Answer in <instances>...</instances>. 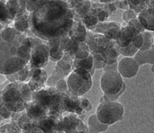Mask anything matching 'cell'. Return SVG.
<instances>
[{
	"instance_id": "obj_29",
	"label": "cell",
	"mask_w": 154,
	"mask_h": 133,
	"mask_svg": "<svg viewBox=\"0 0 154 133\" xmlns=\"http://www.w3.org/2000/svg\"><path fill=\"white\" fill-rule=\"evenodd\" d=\"M96 13L94 15L96 16L97 17L98 20H100V22H104V21L107 20V18L108 17V14L107 13V12L103 10L102 9H99V8H97L96 9Z\"/></svg>"
},
{
	"instance_id": "obj_32",
	"label": "cell",
	"mask_w": 154,
	"mask_h": 133,
	"mask_svg": "<svg viewBox=\"0 0 154 133\" xmlns=\"http://www.w3.org/2000/svg\"><path fill=\"white\" fill-rule=\"evenodd\" d=\"M79 101H80L81 107L83 109H86L87 111H90L92 108V105L90 104L87 98H79Z\"/></svg>"
},
{
	"instance_id": "obj_27",
	"label": "cell",
	"mask_w": 154,
	"mask_h": 133,
	"mask_svg": "<svg viewBox=\"0 0 154 133\" xmlns=\"http://www.w3.org/2000/svg\"><path fill=\"white\" fill-rule=\"evenodd\" d=\"M143 37V45L140 50H147L152 48L153 43V36L149 32H142Z\"/></svg>"
},
{
	"instance_id": "obj_16",
	"label": "cell",
	"mask_w": 154,
	"mask_h": 133,
	"mask_svg": "<svg viewBox=\"0 0 154 133\" xmlns=\"http://www.w3.org/2000/svg\"><path fill=\"white\" fill-rule=\"evenodd\" d=\"M49 46V58L52 62H58L64 56L65 52L60 46V38L48 41Z\"/></svg>"
},
{
	"instance_id": "obj_28",
	"label": "cell",
	"mask_w": 154,
	"mask_h": 133,
	"mask_svg": "<svg viewBox=\"0 0 154 133\" xmlns=\"http://www.w3.org/2000/svg\"><path fill=\"white\" fill-rule=\"evenodd\" d=\"M122 18L125 21L126 23L129 22L132 20L135 19L136 18V15H135V11L132 10H126L125 11V13H123V16H122Z\"/></svg>"
},
{
	"instance_id": "obj_21",
	"label": "cell",
	"mask_w": 154,
	"mask_h": 133,
	"mask_svg": "<svg viewBox=\"0 0 154 133\" xmlns=\"http://www.w3.org/2000/svg\"><path fill=\"white\" fill-rule=\"evenodd\" d=\"M72 67L73 69H83L93 73L92 70H94V57L90 54L87 58H81V59L74 58L72 60Z\"/></svg>"
},
{
	"instance_id": "obj_30",
	"label": "cell",
	"mask_w": 154,
	"mask_h": 133,
	"mask_svg": "<svg viewBox=\"0 0 154 133\" xmlns=\"http://www.w3.org/2000/svg\"><path fill=\"white\" fill-rule=\"evenodd\" d=\"M55 88L60 91V92H65L66 90H68V85H67V81L65 80L64 79H58L56 82V86Z\"/></svg>"
},
{
	"instance_id": "obj_31",
	"label": "cell",
	"mask_w": 154,
	"mask_h": 133,
	"mask_svg": "<svg viewBox=\"0 0 154 133\" xmlns=\"http://www.w3.org/2000/svg\"><path fill=\"white\" fill-rule=\"evenodd\" d=\"M149 0H128V2L130 7L135 9L139 6H143Z\"/></svg>"
},
{
	"instance_id": "obj_34",
	"label": "cell",
	"mask_w": 154,
	"mask_h": 133,
	"mask_svg": "<svg viewBox=\"0 0 154 133\" xmlns=\"http://www.w3.org/2000/svg\"><path fill=\"white\" fill-rule=\"evenodd\" d=\"M119 6L122 10H128V6H129L128 0H122V1H121L120 3H119Z\"/></svg>"
},
{
	"instance_id": "obj_11",
	"label": "cell",
	"mask_w": 154,
	"mask_h": 133,
	"mask_svg": "<svg viewBox=\"0 0 154 133\" xmlns=\"http://www.w3.org/2000/svg\"><path fill=\"white\" fill-rule=\"evenodd\" d=\"M26 110L28 118L34 122H38L47 116L48 109L38 101L33 100V101L26 104Z\"/></svg>"
},
{
	"instance_id": "obj_12",
	"label": "cell",
	"mask_w": 154,
	"mask_h": 133,
	"mask_svg": "<svg viewBox=\"0 0 154 133\" xmlns=\"http://www.w3.org/2000/svg\"><path fill=\"white\" fill-rule=\"evenodd\" d=\"M62 121L58 120L57 117L54 115H47L41 120L37 122V125L45 133H54L57 131L58 128L62 130L61 128Z\"/></svg>"
},
{
	"instance_id": "obj_23",
	"label": "cell",
	"mask_w": 154,
	"mask_h": 133,
	"mask_svg": "<svg viewBox=\"0 0 154 133\" xmlns=\"http://www.w3.org/2000/svg\"><path fill=\"white\" fill-rule=\"evenodd\" d=\"M98 19L97 17L94 14H87L83 17L82 22L85 25L86 28L90 29V30H94L96 28L97 25L98 24Z\"/></svg>"
},
{
	"instance_id": "obj_26",
	"label": "cell",
	"mask_w": 154,
	"mask_h": 133,
	"mask_svg": "<svg viewBox=\"0 0 154 133\" xmlns=\"http://www.w3.org/2000/svg\"><path fill=\"white\" fill-rule=\"evenodd\" d=\"M117 47H118V49H119V53L125 57H134L135 54L139 51V49L135 47L132 43H131L129 45L124 48H120L118 45H117Z\"/></svg>"
},
{
	"instance_id": "obj_19",
	"label": "cell",
	"mask_w": 154,
	"mask_h": 133,
	"mask_svg": "<svg viewBox=\"0 0 154 133\" xmlns=\"http://www.w3.org/2000/svg\"><path fill=\"white\" fill-rule=\"evenodd\" d=\"M108 125L101 123L98 120L96 114H92L88 119V133H101L106 131Z\"/></svg>"
},
{
	"instance_id": "obj_1",
	"label": "cell",
	"mask_w": 154,
	"mask_h": 133,
	"mask_svg": "<svg viewBox=\"0 0 154 133\" xmlns=\"http://www.w3.org/2000/svg\"><path fill=\"white\" fill-rule=\"evenodd\" d=\"M75 20V11L64 0H48L30 13V30L45 41L68 35Z\"/></svg>"
},
{
	"instance_id": "obj_3",
	"label": "cell",
	"mask_w": 154,
	"mask_h": 133,
	"mask_svg": "<svg viewBox=\"0 0 154 133\" xmlns=\"http://www.w3.org/2000/svg\"><path fill=\"white\" fill-rule=\"evenodd\" d=\"M103 75L100 78V88L104 95L102 101H116L125 90V83L123 77L118 71V64L106 65L103 68Z\"/></svg>"
},
{
	"instance_id": "obj_18",
	"label": "cell",
	"mask_w": 154,
	"mask_h": 133,
	"mask_svg": "<svg viewBox=\"0 0 154 133\" xmlns=\"http://www.w3.org/2000/svg\"><path fill=\"white\" fill-rule=\"evenodd\" d=\"M82 122L74 116H67L62 121L61 128L65 133H72L78 130V128L81 125Z\"/></svg>"
},
{
	"instance_id": "obj_15",
	"label": "cell",
	"mask_w": 154,
	"mask_h": 133,
	"mask_svg": "<svg viewBox=\"0 0 154 133\" xmlns=\"http://www.w3.org/2000/svg\"><path fill=\"white\" fill-rule=\"evenodd\" d=\"M143 28L148 30H154V7L149 6L142 10L138 17Z\"/></svg>"
},
{
	"instance_id": "obj_36",
	"label": "cell",
	"mask_w": 154,
	"mask_h": 133,
	"mask_svg": "<svg viewBox=\"0 0 154 133\" xmlns=\"http://www.w3.org/2000/svg\"><path fill=\"white\" fill-rule=\"evenodd\" d=\"M69 1H72V2H82L83 0H69Z\"/></svg>"
},
{
	"instance_id": "obj_22",
	"label": "cell",
	"mask_w": 154,
	"mask_h": 133,
	"mask_svg": "<svg viewBox=\"0 0 154 133\" xmlns=\"http://www.w3.org/2000/svg\"><path fill=\"white\" fill-rule=\"evenodd\" d=\"M30 75V68L29 67V66H26V67L18 71L17 73H13V74H11V75L6 76L13 77V79H10L12 82H24Z\"/></svg>"
},
{
	"instance_id": "obj_20",
	"label": "cell",
	"mask_w": 154,
	"mask_h": 133,
	"mask_svg": "<svg viewBox=\"0 0 154 133\" xmlns=\"http://www.w3.org/2000/svg\"><path fill=\"white\" fill-rule=\"evenodd\" d=\"M13 27L17 31L25 34L30 29V15L23 13L17 17L13 23Z\"/></svg>"
},
{
	"instance_id": "obj_7",
	"label": "cell",
	"mask_w": 154,
	"mask_h": 133,
	"mask_svg": "<svg viewBox=\"0 0 154 133\" xmlns=\"http://www.w3.org/2000/svg\"><path fill=\"white\" fill-rule=\"evenodd\" d=\"M32 40V49L28 66L30 70L42 69L47 66L49 58V46L44 42H35Z\"/></svg>"
},
{
	"instance_id": "obj_4",
	"label": "cell",
	"mask_w": 154,
	"mask_h": 133,
	"mask_svg": "<svg viewBox=\"0 0 154 133\" xmlns=\"http://www.w3.org/2000/svg\"><path fill=\"white\" fill-rule=\"evenodd\" d=\"M68 90L74 97L87 94L93 85L92 73L83 69H73L68 76Z\"/></svg>"
},
{
	"instance_id": "obj_5",
	"label": "cell",
	"mask_w": 154,
	"mask_h": 133,
	"mask_svg": "<svg viewBox=\"0 0 154 133\" xmlns=\"http://www.w3.org/2000/svg\"><path fill=\"white\" fill-rule=\"evenodd\" d=\"M124 114V106L117 101H102L97 106L96 111L98 120L108 126L122 121Z\"/></svg>"
},
{
	"instance_id": "obj_37",
	"label": "cell",
	"mask_w": 154,
	"mask_h": 133,
	"mask_svg": "<svg viewBox=\"0 0 154 133\" xmlns=\"http://www.w3.org/2000/svg\"><path fill=\"white\" fill-rule=\"evenodd\" d=\"M151 70H152V73H154V64H153V65H152V69H151Z\"/></svg>"
},
{
	"instance_id": "obj_24",
	"label": "cell",
	"mask_w": 154,
	"mask_h": 133,
	"mask_svg": "<svg viewBox=\"0 0 154 133\" xmlns=\"http://www.w3.org/2000/svg\"><path fill=\"white\" fill-rule=\"evenodd\" d=\"M75 12H76L79 16L84 17L87 14L89 10H90V1L88 0H83L82 2H78L75 5Z\"/></svg>"
},
{
	"instance_id": "obj_10",
	"label": "cell",
	"mask_w": 154,
	"mask_h": 133,
	"mask_svg": "<svg viewBox=\"0 0 154 133\" xmlns=\"http://www.w3.org/2000/svg\"><path fill=\"white\" fill-rule=\"evenodd\" d=\"M121 26L119 23L116 22H100L94 29V31L115 41L120 34Z\"/></svg>"
},
{
	"instance_id": "obj_2",
	"label": "cell",
	"mask_w": 154,
	"mask_h": 133,
	"mask_svg": "<svg viewBox=\"0 0 154 133\" xmlns=\"http://www.w3.org/2000/svg\"><path fill=\"white\" fill-rule=\"evenodd\" d=\"M31 38L7 26L0 31V74L11 75L28 66Z\"/></svg>"
},
{
	"instance_id": "obj_25",
	"label": "cell",
	"mask_w": 154,
	"mask_h": 133,
	"mask_svg": "<svg viewBox=\"0 0 154 133\" xmlns=\"http://www.w3.org/2000/svg\"><path fill=\"white\" fill-rule=\"evenodd\" d=\"M90 54V49H89L87 43L84 41V42H81V43L79 44V47H78L76 52H75V55H74V58L81 59V58H87Z\"/></svg>"
},
{
	"instance_id": "obj_6",
	"label": "cell",
	"mask_w": 154,
	"mask_h": 133,
	"mask_svg": "<svg viewBox=\"0 0 154 133\" xmlns=\"http://www.w3.org/2000/svg\"><path fill=\"white\" fill-rule=\"evenodd\" d=\"M4 105L10 111H21L26 109L27 104L23 93V83H11L8 85L2 94Z\"/></svg>"
},
{
	"instance_id": "obj_35",
	"label": "cell",
	"mask_w": 154,
	"mask_h": 133,
	"mask_svg": "<svg viewBox=\"0 0 154 133\" xmlns=\"http://www.w3.org/2000/svg\"><path fill=\"white\" fill-rule=\"evenodd\" d=\"M72 133H88V132L86 131H83V130H76V131H73Z\"/></svg>"
},
{
	"instance_id": "obj_13",
	"label": "cell",
	"mask_w": 154,
	"mask_h": 133,
	"mask_svg": "<svg viewBox=\"0 0 154 133\" xmlns=\"http://www.w3.org/2000/svg\"><path fill=\"white\" fill-rule=\"evenodd\" d=\"M48 79L47 73L43 69H34L30 71V80L28 85L32 91L42 88Z\"/></svg>"
},
{
	"instance_id": "obj_9",
	"label": "cell",
	"mask_w": 154,
	"mask_h": 133,
	"mask_svg": "<svg viewBox=\"0 0 154 133\" xmlns=\"http://www.w3.org/2000/svg\"><path fill=\"white\" fill-rule=\"evenodd\" d=\"M141 32L127 23V25L121 26L120 34L119 38L115 41L116 45L120 48H124L132 43L135 38Z\"/></svg>"
},
{
	"instance_id": "obj_33",
	"label": "cell",
	"mask_w": 154,
	"mask_h": 133,
	"mask_svg": "<svg viewBox=\"0 0 154 133\" xmlns=\"http://www.w3.org/2000/svg\"><path fill=\"white\" fill-rule=\"evenodd\" d=\"M106 66V63L103 61L97 60L94 58V70H100V69H103L104 66Z\"/></svg>"
},
{
	"instance_id": "obj_14",
	"label": "cell",
	"mask_w": 154,
	"mask_h": 133,
	"mask_svg": "<svg viewBox=\"0 0 154 133\" xmlns=\"http://www.w3.org/2000/svg\"><path fill=\"white\" fill-rule=\"evenodd\" d=\"M68 36L71 39L74 41L81 43V42H84L87 39V28L83 23L79 20H74L73 25L72 26L71 30H69Z\"/></svg>"
},
{
	"instance_id": "obj_38",
	"label": "cell",
	"mask_w": 154,
	"mask_h": 133,
	"mask_svg": "<svg viewBox=\"0 0 154 133\" xmlns=\"http://www.w3.org/2000/svg\"><path fill=\"white\" fill-rule=\"evenodd\" d=\"M46 1H48V0H46Z\"/></svg>"
},
{
	"instance_id": "obj_17",
	"label": "cell",
	"mask_w": 154,
	"mask_h": 133,
	"mask_svg": "<svg viewBox=\"0 0 154 133\" xmlns=\"http://www.w3.org/2000/svg\"><path fill=\"white\" fill-rule=\"evenodd\" d=\"M134 58L139 64L142 66L144 64H154V48H151L147 50H139L135 54Z\"/></svg>"
},
{
	"instance_id": "obj_8",
	"label": "cell",
	"mask_w": 154,
	"mask_h": 133,
	"mask_svg": "<svg viewBox=\"0 0 154 133\" xmlns=\"http://www.w3.org/2000/svg\"><path fill=\"white\" fill-rule=\"evenodd\" d=\"M139 66L133 57H125L118 63V71L123 78L131 79L137 75Z\"/></svg>"
}]
</instances>
